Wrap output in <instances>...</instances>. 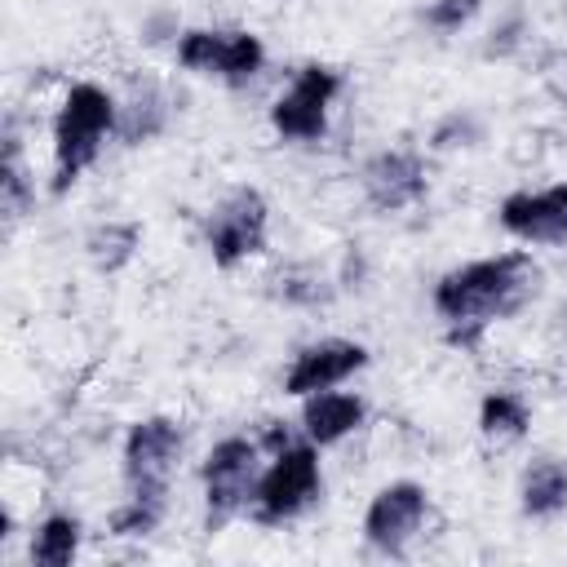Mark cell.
<instances>
[{
	"mask_svg": "<svg viewBox=\"0 0 567 567\" xmlns=\"http://www.w3.org/2000/svg\"><path fill=\"white\" fill-rule=\"evenodd\" d=\"M536 288H540V266L532 261V252L514 248L452 266L447 275H439L430 301L434 315L447 323L452 346H474L487 323L523 310L536 297Z\"/></svg>",
	"mask_w": 567,
	"mask_h": 567,
	"instance_id": "obj_1",
	"label": "cell"
},
{
	"mask_svg": "<svg viewBox=\"0 0 567 567\" xmlns=\"http://www.w3.org/2000/svg\"><path fill=\"white\" fill-rule=\"evenodd\" d=\"M115 124H120V102L93 84V80H75L62 102H58V115H53V182L49 190L53 195H66L102 155V146L115 137Z\"/></svg>",
	"mask_w": 567,
	"mask_h": 567,
	"instance_id": "obj_2",
	"label": "cell"
},
{
	"mask_svg": "<svg viewBox=\"0 0 567 567\" xmlns=\"http://www.w3.org/2000/svg\"><path fill=\"white\" fill-rule=\"evenodd\" d=\"M323 496V470H319V443L301 439V443H284L275 447L270 465L261 470L257 478V492H252V518L261 527H284L292 518H301L315 501Z\"/></svg>",
	"mask_w": 567,
	"mask_h": 567,
	"instance_id": "obj_3",
	"label": "cell"
},
{
	"mask_svg": "<svg viewBox=\"0 0 567 567\" xmlns=\"http://www.w3.org/2000/svg\"><path fill=\"white\" fill-rule=\"evenodd\" d=\"M261 478V443L248 434H226L208 447L204 465H199V483H204V532L217 536L230 518H239L252 505Z\"/></svg>",
	"mask_w": 567,
	"mask_h": 567,
	"instance_id": "obj_4",
	"label": "cell"
},
{
	"mask_svg": "<svg viewBox=\"0 0 567 567\" xmlns=\"http://www.w3.org/2000/svg\"><path fill=\"white\" fill-rule=\"evenodd\" d=\"M177 66L195 75H213L230 89H244L266 66V44L257 31L244 27H190L173 44Z\"/></svg>",
	"mask_w": 567,
	"mask_h": 567,
	"instance_id": "obj_5",
	"label": "cell"
},
{
	"mask_svg": "<svg viewBox=\"0 0 567 567\" xmlns=\"http://www.w3.org/2000/svg\"><path fill=\"white\" fill-rule=\"evenodd\" d=\"M266 235H270V204L257 186H230L204 226L208 239V257L217 270H235L248 257L266 252Z\"/></svg>",
	"mask_w": 567,
	"mask_h": 567,
	"instance_id": "obj_6",
	"label": "cell"
},
{
	"mask_svg": "<svg viewBox=\"0 0 567 567\" xmlns=\"http://www.w3.org/2000/svg\"><path fill=\"white\" fill-rule=\"evenodd\" d=\"M341 89H346V75L337 66H328V62L297 66L288 89L270 102V128L284 142H319L328 133V111Z\"/></svg>",
	"mask_w": 567,
	"mask_h": 567,
	"instance_id": "obj_7",
	"label": "cell"
},
{
	"mask_svg": "<svg viewBox=\"0 0 567 567\" xmlns=\"http://www.w3.org/2000/svg\"><path fill=\"white\" fill-rule=\"evenodd\" d=\"M182 421L173 416H142L128 425L124 447H120V474L128 492H168V478L182 456Z\"/></svg>",
	"mask_w": 567,
	"mask_h": 567,
	"instance_id": "obj_8",
	"label": "cell"
},
{
	"mask_svg": "<svg viewBox=\"0 0 567 567\" xmlns=\"http://www.w3.org/2000/svg\"><path fill=\"white\" fill-rule=\"evenodd\" d=\"M430 514V492L412 478H394L377 487V496L363 509V540L381 554H403L408 540L425 527Z\"/></svg>",
	"mask_w": 567,
	"mask_h": 567,
	"instance_id": "obj_9",
	"label": "cell"
},
{
	"mask_svg": "<svg viewBox=\"0 0 567 567\" xmlns=\"http://www.w3.org/2000/svg\"><path fill=\"white\" fill-rule=\"evenodd\" d=\"M496 221L518 244L563 248L567 244V182H554L540 190H509L496 208Z\"/></svg>",
	"mask_w": 567,
	"mask_h": 567,
	"instance_id": "obj_10",
	"label": "cell"
},
{
	"mask_svg": "<svg viewBox=\"0 0 567 567\" xmlns=\"http://www.w3.org/2000/svg\"><path fill=\"white\" fill-rule=\"evenodd\" d=\"M363 368H368V346L363 341L323 337V341H310L292 354V363L284 372V394L306 399V394H319V390H337Z\"/></svg>",
	"mask_w": 567,
	"mask_h": 567,
	"instance_id": "obj_11",
	"label": "cell"
},
{
	"mask_svg": "<svg viewBox=\"0 0 567 567\" xmlns=\"http://www.w3.org/2000/svg\"><path fill=\"white\" fill-rule=\"evenodd\" d=\"M359 186H363V199L377 213H403V208L425 199L430 173H425V159L416 151H377L363 164Z\"/></svg>",
	"mask_w": 567,
	"mask_h": 567,
	"instance_id": "obj_12",
	"label": "cell"
},
{
	"mask_svg": "<svg viewBox=\"0 0 567 567\" xmlns=\"http://www.w3.org/2000/svg\"><path fill=\"white\" fill-rule=\"evenodd\" d=\"M368 416V403L350 390H319L301 399V434L319 447H332L341 439H350Z\"/></svg>",
	"mask_w": 567,
	"mask_h": 567,
	"instance_id": "obj_13",
	"label": "cell"
},
{
	"mask_svg": "<svg viewBox=\"0 0 567 567\" xmlns=\"http://www.w3.org/2000/svg\"><path fill=\"white\" fill-rule=\"evenodd\" d=\"M173 120V102L168 93L155 84V80H137L128 89V97L120 102V124H115V137L124 146H142V142H155Z\"/></svg>",
	"mask_w": 567,
	"mask_h": 567,
	"instance_id": "obj_14",
	"label": "cell"
},
{
	"mask_svg": "<svg viewBox=\"0 0 567 567\" xmlns=\"http://www.w3.org/2000/svg\"><path fill=\"white\" fill-rule=\"evenodd\" d=\"M518 509L527 518H554L567 509V461L540 456L518 478Z\"/></svg>",
	"mask_w": 567,
	"mask_h": 567,
	"instance_id": "obj_15",
	"label": "cell"
},
{
	"mask_svg": "<svg viewBox=\"0 0 567 567\" xmlns=\"http://www.w3.org/2000/svg\"><path fill=\"white\" fill-rule=\"evenodd\" d=\"M35 204V182L22 164V137L18 124L4 120V151H0V213L9 226H18Z\"/></svg>",
	"mask_w": 567,
	"mask_h": 567,
	"instance_id": "obj_16",
	"label": "cell"
},
{
	"mask_svg": "<svg viewBox=\"0 0 567 567\" xmlns=\"http://www.w3.org/2000/svg\"><path fill=\"white\" fill-rule=\"evenodd\" d=\"M142 248V226L137 221H97L84 235V257L93 261L97 275H120Z\"/></svg>",
	"mask_w": 567,
	"mask_h": 567,
	"instance_id": "obj_17",
	"label": "cell"
},
{
	"mask_svg": "<svg viewBox=\"0 0 567 567\" xmlns=\"http://www.w3.org/2000/svg\"><path fill=\"white\" fill-rule=\"evenodd\" d=\"M532 430V408L518 390H487L478 403V434L492 443H518Z\"/></svg>",
	"mask_w": 567,
	"mask_h": 567,
	"instance_id": "obj_18",
	"label": "cell"
},
{
	"mask_svg": "<svg viewBox=\"0 0 567 567\" xmlns=\"http://www.w3.org/2000/svg\"><path fill=\"white\" fill-rule=\"evenodd\" d=\"M80 536H84V527H80L75 514H49V518L35 523L27 554L40 567H71V558L80 554Z\"/></svg>",
	"mask_w": 567,
	"mask_h": 567,
	"instance_id": "obj_19",
	"label": "cell"
},
{
	"mask_svg": "<svg viewBox=\"0 0 567 567\" xmlns=\"http://www.w3.org/2000/svg\"><path fill=\"white\" fill-rule=\"evenodd\" d=\"M164 509H168V492H128V501L111 509L106 527H111V536H120V540H128V536H151V532L164 523Z\"/></svg>",
	"mask_w": 567,
	"mask_h": 567,
	"instance_id": "obj_20",
	"label": "cell"
},
{
	"mask_svg": "<svg viewBox=\"0 0 567 567\" xmlns=\"http://www.w3.org/2000/svg\"><path fill=\"white\" fill-rule=\"evenodd\" d=\"M478 142H483V120H478L470 106L447 111V115L434 124V133H430V146H434V151H461V146H478Z\"/></svg>",
	"mask_w": 567,
	"mask_h": 567,
	"instance_id": "obj_21",
	"label": "cell"
},
{
	"mask_svg": "<svg viewBox=\"0 0 567 567\" xmlns=\"http://www.w3.org/2000/svg\"><path fill=\"white\" fill-rule=\"evenodd\" d=\"M478 9H483V0H425L421 18H425V27H430V31H443V35H452V31L470 27Z\"/></svg>",
	"mask_w": 567,
	"mask_h": 567,
	"instance_id": "obj_22",
	"label": "cell"
},
{
	"mask_svg": "<svg viewBox=\"0 0 567 567\" xmlns=\"http://www.w3.org/2000/svg\"><path fill=\"white\" fill-rule=\"evenodd\" d=\"M284 301H297V306H319L328 301V288H319L315 275H284Z\"/></svg>",
	"mask_w": 567,
	"mask_h": 567,
	"instance_id": "obj_23",
	"label": "cell"
}]
</instances>
